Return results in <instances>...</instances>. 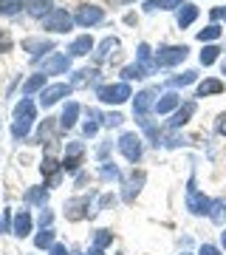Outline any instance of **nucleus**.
<instances>
[{"mask_svg":"<svg viewBox=\"0 0 226 255\" xmlns=\"http://www.w3.org/2000/svg\"><path fill=\"white\" fill-rule=\"evenodd\" d=\"M96 97L105 105H122V102H127V97H133V91H130L127 82H116V85H99Z\"/></svg>","mask_w":226,"mask_h":255,"instance_id":"nucleus-3","label":"nucleus"},{"mask_svg":"<svg viewBox=\"0 0 226 255\" xmlns=\"http://www.w3.org/2000/svg\"><path fill=\"white\" fill-rule=\"evenodd\" d=\"M224 216H226V201L224 199L212 201V207H209V219L215 221V224H221V221H224Z\"/></svg>","mask_w":226,"mask_h":255,"instance_id":"nucleus-33","label":"nucleus"},{"mask_svg":"<svg viewBox=\"0 0 226 255\" xmlns=\"http://www.w3.org/2000/svg\"><path fill=\"white\" fill-rule=\"evenodd\" d=\"M122 3H127V0H122Z\"/></svg>","mask_w":226,"mask_h":255,"instance_id":"nucleus-49","label":"nucleus"},{"mask_svg":"<svg viewBox=\"0 0 226 255\" xmlns=\"http://www.w3.org/2000/svg\"><path fill=\"white\" fill-rule=\"evenodd\" d=\"M23 51H28V54L37 60V57H43L45 51H54V43L45 40V37H28V40H23Z\"/></svg>","mask_w":226,"mask_h":255,"instance_id":"nucleus-14","label":"nucleus"},{"mask_svg":"<svg viewBox=\"0 0 226 255\" xmlns=\"http://www.w3.org/2000/svg\"><path fill=\"white\" fill-rule=\"evenodd\" d=\"M48 255H68V250H65L63 244H54L51 250H48Z\"/></svg>","mask_w":226,"mask_h":255,"instance_id":"nucleus-43","label":"nucleus"},{"mask_svg":"<svg viewBox=\"0 0 226 255\" xmlns=\"http://www.w3.org/2000/svg\"><path fill=\"white\" fill-rule=\"evenodd\" d=\"M31 227H34L31 213H28V210H17V213H14V219H11V233L20 236V238H26L28 233H31Z\"/></svg>","mask_w":226,"mask_h":255,"instance_id":"nucleus-13","label":"nucleus"},{"mask_svg":"<svg viewBox=\"0 0 226 255\" xmlns=\"http://www.w3.org/2000/svg\"><path fill=\"white\" fill-rule=\"evenodd\" d=\"M142 77H147V74L142 71L139 65H125V68H122V80H125V82H130V80H142Z\"/></svg>","mask_w":226,"mask_h":255,"instance_id":"nucleus-37","label":"nucleus"},{"mask_svg":"<svg viewBox=\"0 0 226 255\" xmlns=\"http://www.w3.org/2000/svg\"><path fill=\"white\" fill-rule=\"evenodd\" d=\"M224 74H226V60H224Z\"/></svg>","mask_w":226,"mask_h":255,"instance_id":"nucleus-48","label":"nucleus"},{"mask_svg":"<svg viewBox=\"0 0 226 255\" xmlns=\"http://www.w3.org/2000/svg\"><path fill=\"white\" fill-rule=\"evenodd\" d=\"M110 204H116V196H113V193H108V196H102V201H99V207L105 210V207H110Z\"/></svg>","mask_w":226,"mask_h":255,"instance_id":"nucleus-41","label":"nucleus"},{"mask_svg":"<svg viewBox=\"0 0 226 255\" xmlns=\"http://www.w3.org/2000/svg\"><path fill=\"white\" fill-rule=\"evenodd\" d=\"M155 88H145V91H139L136 94V100H133V114H136V119L139 122H145L147 119V114L155 108Z\"/></svg>","mask_w":226,"mask_h":255,"instance_id":"nucleus-7","label":"nucleus"},{"mask_svg":"<svg viewBox=\"0 0 226 255\" xmlns=\"http://www.w3.org/2000/svg\"><path fill=\"white\" fill-rule=\"evenodd\" d=\"M221 31H224V28L212 23V26H207V28H201V31H198V40H201V43H215L218 37H221Z\"/></svg>","mask_w":226,"mask_h":255,"instance_id":"nucleus-32","label":"nucleus"},{"mask_svg":"<svg viewBox=\"0 0 226 255\" xmlns=\"http://www.w3.org/2000/svg\"><path fill=\"white\" fill-rule=\"evenodd\" d=\"M192 114H195V102H184V105H178V108H175V114H172V119H170V130L184 128L192 119Z\"/></svg>","mask_w":226,"mask_h":255,"instance_id":"nucleus-15","label":"nucleus"},{"mask_svg":"<svg viewBox=\"0 0 226 255\" xmlns=\"http://www.w3.org/2000/svg\"><path fill=\"white\" fill-rule=\"evenodd\" d=\"M136 54H139V63H136V65H139L142 71H145V74H153L155 71V51L147 46V43H139Z\"/></svg>","mask_w":226,"mask_h":255,"instance_id":"nucleus-16","label":"nucleus"},{"mask_svg":"<svg viewBox=\"0 0 226 255\" xmlns=\"http://www.w3.org/2000/svg\"><path fill=\"white\" fill-rule=\"evenodd\" d=\"M224 14H226V9H212V17H215V20L224 17Z\"/></svg>","mask_w":226,"mask_h":255,"instance_id":"nucleus-45","label":"nucleus"},{"mask_svg":"<svg viewBox=\"0 0 226 255\" xmlns=\"http://www.w3.org/2000/svg\"><path fill=\"white\" fill-rule=\"evenodd\" d=\"M76 117H79V102H65L63 117H60V128L63 130H71L76 125Z\"/></svg>","mask_w":226,"mask_h":255,"instance_id":"nucleus-21","label":"nucleus"},{"mask_svg":"<svg viewBox=\"0 0 226 255\" xmlns=\"http://www.w3.org/2000/svg\"><path fill=\"white\" fill-rule=\"evenodd\" d=\"M11 46V40H9V34H0V48H9Z\"/></svg>","mask_w":226,"mask_h":255,"instance_id":"nucleus-44","label":"nucleus"},{"mask_svg":"<svg viewBox=\"0 0 226 255\" xmlns=\"http://www.w3.org/2000/svg\"><path fill=\"white\" fill-rule=\"evenodd\" d=\"M34 247H37V250H51V247H54V230H51V227H45L43 233H37Z\"/></svg>","mask_w":226,"mask_h":255,"instance_id":"nucleus-29","label":"nucleus"},{"mask_svg":"<svg viewBox=\"0 0 226 255\" xmlns=\"http://www.w3.org/2000/svg\"><path fill=\"white\" fill-rule=\"evenodd\" d=\"M119 150H122V156H125L127 162H139V159H142V150H145V147H142V136H139V133H122V136H119Z\"/></svg>","mask_w":226,"mask_h":255,"instance_id":"nucleus-6","label":"nucleus"},{"mask_svg":"<svg viewBox=\"0 0 226 255\" xmlns=\"http://www.w3.org/2000/svg\"><path fill=\"white\" fill-rule=\"evenodd\" d=\"M23 6H26V0H0V14H3V17H11V14H17Z\"/></svg>","mask_w":226,"mask_h":255,"instance_id":"nucleus-30","label":"nucleus"},{"mask_svg":"<svg viewBox=\"0 0 226 255\" xmlns=\"http://www.w3.org/2000/svg\"><path fill=\"white\" fill-rule=\"evenodd\" d=\"M209 207H212V199H207L204 193H198L195 179H190V187H187V210H190L192 216H209Z\"/></svg>","mask_w":226,"mask_h":255,"instance_id":"nucleus-4","label":"nucleus"},{"mask_svg":"<svg viewBox=\"0 0 226 255\" xmlns=\"http://www.w3.org/2000/svg\"><path fill=\"white\" fill-rule=\"evenodd\" d=\"M26 11L31 17H48L54 11V0H26Z\"/></svg>","mask_w":226,"mask_h":255,"instance_id":"nucleus-19","label":"nucleus"},{"mask_svg":"<svg viewBox=\"0 0 226 255\" xmlns=\"http://www.w3.org/2000/svg\"><path fill=\"white\" fill-rule=\"evenodd\" d=\"M34 125V102L31 97H23V100L14 105V122H11V136L14 139H26L28 130Z\"/></svg>","mask_w":226,"mask_h":255,"instance_id":"nucleus-1","label":"nucleus"},{"mask_svg":"<svg viewBox=\"0 0 226 255\" xmlns=\"http://www.w3.org/2000/svg\"><path fill=\"white\" fill-rule=\"evenodd\" d=\"M51 224H54V213H51V210L48 207H43V213H40V227H51Z\"/></svg>","mask_w":226,"mask_h":255,"instance_id":"nucleus-39","label":"nucleus"},{"mask_svg":"<svg viewBox=\"0 0 226 255\" xmlns=\"http://www.w3.org/2000/svg\"><path fill=\"white\" fill-rule=\"evenodd\" d=\"M116 48H119V40H116V37H105L99 46H96V51H93V63H105V60H108L113 51H116Z\"/></svg>","mask_w":226,"mask_h":255,"instance_id":"nucleus-20","label":"nucleus"},{"mask_svg":"<svg viewBox=\"0 0 226 255\" xmlns=\"http://www.w3.org/2000/svg\"><path fill=\"white\" fill-rule=\"evenodd\" d=\"M218 133H221V136H226V114H221V117H218Z\"/></svg>","mask_w":226,"mask_h":255,"instance_id":"nucleus-42","label":"nucleus"},{"mask_svg":"<svg viewBox=\"0 0 226 255\" xmlns=\"http://www.w3.org/2000/svg\"><path fill=\"white\" fill-rule=\"evenodd\" d=\"M147 182V176L142 173V170H139V173H133L130 176V179H127L125 182V190H122V199L125 201H133L136 196H139V190H142V184Z\"/></svg>","mask_w":226,"mask_h":255,"instance_id":"nucleus-18","label":"nucleus"},{"mask_svg":"<svg viewBox=\"0 0 226 255\" xmlns=\"http://www.w3.org/2000/svg\"><path fill=\"white\" fill-rule=\"evenodd\" d=\"M221 247H224V250H226V230H224V233H221Z\"/></svg>","mask_w":226,"mask_h":255,"instance_id":"nucleus-47","label":"nucleus"},{"mask_svg":"<svg viewBox=\"0 0 226 255\" xmlns=\"http://www.w3.org/2000/svg\"><path fill=\"white\" fill-rule=\"evenodd\" d=\"M178 105H181V97H178V94H164V97H161V100H155V114H170V111H175V108H178Z\"/></svg>","mask_w":226,"mask_h":255,"instance_id":"nucleus-24","label":"nucleus"},{"mask_svg":"<svg viewBox=\"0 0 226 255\" xmlns=\"http://www.w3.org/2000/svg\"><path fill=\"white\" fill-rule=\"evenodd\" d=\"M198 255H221V250H218V247H212V244H204L198 250Z\"/></svg>","mask_w":226,"mask_h":255,"instance_id":"nucleus-40","label":"nucleus"},{"mask_svg":"<svg viewBox=\"0 0 226 255\" xmlns=\"http://www.w3.org/2000/svg\"><path fill=\"white\" fill-rule=\"evenodd\" d=\"M85 255H105L102 250H96V247H90V253H85Z\"/></svg>","mask_w":226,"mask_h":255,"instance_id":"nucleus-46","label":"nucleus"},{"mask_svg":"<svg viewBox=\"0 0 226 255\" xmlns=\"http://www.w3.org/2000/svg\"><path fill=\"white\" fill-rule=\"evenodd\" d=\"M71 26H74V14H68L65 9H54L43 20V28L45 31H54V34H65Z\"/></svg>","mask_w":226,"mask_h":255,"instance_id":"nucleus-5","label":"nucleus"},{"mask_svg":"<svg viewBox=\"0 0 226 255\" xmlns=\"http://www.w3.org/2000/svg\"><path fill=\"white\" fill-rule=\"evenodd\" d=\"M212 94H224V82L221 80H204L198 85V91H195V97H212Z\"/></svg>","mask_w":226,"mask_h":255,"instance_id":"nucleus-27","label":"nucleus"},{"mask_svg":"<svg viewBox=\"0 0 226 255\" xmlns=\"http://www.w3.org/2000/svg\"><path fill=\"white\" fill-rule=\"evenodd\" d=\"M99 82V68H82L71 77V88H88Z\"/></svg>","mask_w":226,"mask_h":255,"instance_id":"nucleus-17","label":"nucleus"},{"mask_svg":"<svg viewBox=\"0 0 226 255\" xmlns=\"http://www.w3.org/2000/svg\"><path fill=\"white\" fill-rule=\"evenodd\" d=\"M195 17H198V6H192V3H184L178 9V28H187V26H192L195 23Z\"/></svg>","mask_w":226,"mask_h":255,"instance_id":"nucleus-26","label":"nucleus"},{"mask_svg":"<svg viewBox=\"0 0 226 255\" xmlns=\"http://www.w3.org/2000/svg\"><path fill=\"white\" fill-rule=\"evenodd\" d=\"M113 244V233H110V230H96V233H93V247H96V250H105V247H110Z\"/></svg>","mask_w":226,"mask_h":255,"instance_id":"nucleus-31","label":"nucleus"},{"mask_svg":"<svg viewBox=\"0 0 226 255\" xmlns=\"http://www.w3.org/2000/svg\"><path fill=\"white\" fill-rule=\"evenodd\" d=\"M181 255H187V253H181Z\"/></svg>","mask_w":226,"mask_h":255,"instance_id":"nucleus-50","label":"nucleus"},{"mask_svg":"<svg viewBox=\"0 0 226 255\" xmlns=\"http://www.w3.org/2000/svg\"><path fill=\"white\" fill-rule=\"evenodd\" d=\"M218 54H221L218 46H204V51H201V65H212L218 60Z\"/></svg>","mask_w":226,"mask_h":255,"instance_id":"nucleus-36","label":"nucleus"},{"mask_svg":"<svg viewBox=\"0 0 226 255\" xmlns=\"http://www.w3.org/2000/svg\"><path fill=\"white\" fill-rule=\"evenodd\" d=\"M85 216H93L90 210V196H79V199H71L65 201V219L68 221H79Z\"/></svg>","mask_w":226,"mask_h":255,"instance_id":"nucleus-10","label":"nucleus"},{"mask_svg":"<svg viewBox=\"0 0 226 255\" xmlns=\"http://www.w3.org/2000/svg\"><path fill=\"white\" fill-rule=\"evenodd\" d=\"M99 176L105 179V182H113V179H119V167L113 162H102L99 167Z\"/></svg>","mask_w":226,"mask_h":255,"instance_id":"nucleus-35","label":"nucleus"},{"mask_svg":"<svg viewBox=\"0 0 226 255\" xmlns=\"http://www.w3.org/2000/svg\"><path fill=\"white\" fill-rule=\"evenodd\" d=\"M195 80H198V74H195V71H184V74H178V77H172L170 85H172V88H178V85L184 88V85H190V82H195Z\"/></svg>","mask_w":226,"mask_h":255,"instance_id":"nucleus-34","label":"nucleus"},{"mask_svg":"<svg viewBox=\"0 0 226 255\" xmlns=\"http://www.w3.org/2000/svg\"><path fill=\"white\" fill-rule=\"evenodd\" d=\"M68 68H71L68 54H48L43 63V74H68Z\"/></svg>","mask_w":226,"mask_h":255,"instance_id":"nucleus-12","label":"nucleus"},{"mask_svg":"<svg viewBox=\"0 0 226 255\" xmlns=\"http://www.w3.org/2000/svg\"><path fill=\"white\" fill-rule=\"evenodd\" d=\"M190 48L187 46H158L155 48V68H170L187 60Z\"/></svg>","mask_w":226,"mask_h":255,"instance_id":"nucleus-2","label":"nucleus"},{"mask_svg":"<svg viewBox=\"0 0 226 255\" xmlns=\"http://www.w3.org/2000/svg\"><path fill=\"white\" fill-rule=\"evenodd\" d=\"M122 122H125L122 114H105V117H102V125H105V128H119Z\"/></svg>","mask_w":226,"mask_h":255,"instance_id":"nucleus-38","label":"nucleus"},{"mask_svg":"<svg viewBox=\"0 0 226 255\" xmlns=\"http://www.w3.org/2000/svg\"><path fill=\"white\" fill-rule=\"evenodd\" d=\"M45 77H48V74H31V77H28L26 82H23V97H34L37 91H43L45 88Z\"/></svg>","mask_w":226,"mask_h":255,"instance_id":"nucleus-23","label":"nucleus"},{"mask_svg":"<svg viewBox=\"0 0 226 255\" xmlns=\"http://www.w3.org/2000/svg\"><path fill=\"white\" fill-rule=\"evenodd\" d=\"M71 94V82H57V85H45L43 94H40V105L43 108H51V105H57V102L63 100V97H68Z\"/></svg>","mask_w":226,"mask_h":255,"instance_id":"nucleus-9","label":"nucleus"},{"mask_svg":"<svg viewBox=\"0 0 226 255\" xmlns=\"http://www.w3.org/2000/svg\"><path fill=\"white\" fill-rule=\"evenodd\" d=\"M68 51H71V57H85V54H90V51H93V40H90V34L76 37Z\"/></svg>","mask_w":226,"mask_h":255,"instance_id":"nucleus-25","label":"nucleus"},{"mask_svg":"<svg viewBox=\"0 0 226 255\" xmlns=\"http://www.w3.org/2000/svg\"><path fill=\"white\" fill-rule=\"evenodd\" d=\"M224 17H226V14H224Z\"/></svg>","mask_w":226,"mask_h":255,"instance_id":"nucleus-51","label":"nucleus"},{"mask_svg":"<svg viewBox=\"0 0 226 255\" xmlns=\"http://www.w3.org/2000/svg\"><path fill=\"white\" fill-rule=\"evenodd\" d=\"M23 201H26V204H34V207H45V204H48V190H45V187H28V190L23 193Z\"/></svg>","mask_w":226,"mask_h":255,"instance_id":"nucleus-22","label":"nucleus"},{"mask_svg":"<svg viewBox=\"0 0 226 255\" xmlns=\"http://www.w3.org/2000/svg\"><path fill=\"white\" fill-rule=\"evenodd\" d=\"M82 156H85V145H82V142H68V147H65V159H63V173L79 170Z\"/></svg>","mask_w":226,"mask_h":255,"instance_id":"nucleus-11","label":"nucleus"},{"mask_svg":"<svg viewBox=\"0 0 226 255\" xmlns=\"http://www.w3.org/2000/svg\"><path fill=\"white\" fill-rule=\"evenodd\" d=\"M102 17H105L102 6L85 3V6H79V9H76V14H74V23H76V26H82V28H90V26H96V23H102Z\"/></svg>","mask_w":226,"mask_h":255,"instance_id":"nucleus-8","label":"nucleus"},{"mask_svg":"<svg viewBox=\"0 0 226 255\" xmlns=\"http://www.w3.org/2000/svg\"><path fill=\"white\" fill-rule=\"evenodd\" d=\"M187 0H147L145 3V11H155V9H164V11H170V9H181Z\"/></svg>","mask_w":226,"mask_h":255,"instance_id":"nucleus-28","label":"nucleus"}]
</instances>
